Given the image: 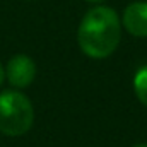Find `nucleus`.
I'll return each mask as SVG.
<instances>
[{
    "mask_svg": "<svg viewBox=\"0 0 147 147\" xmlns=\"http://www.w3.org/2000/svg\"><path fill=\"white\" fill-rule=\"evenodd\" d=\"M34 121L31 101L19 91H3L0 94V132L9 137L24 135Z\"/></svg>",
    "mask_w": 147,
    "mask_h": 147,
    "instance_id": "nucleus-2",
    "label": "nucleus"
},
{
    "mask_svg": "<svg viewBox=\"0 0 147 147\" xmlns=\"http://www.w3.org/2000/svg\"><path fill=\"white\" fill-rule=\"evenodd\" d=\"M3 77H5V70H3V67H2V63H0V86H2V82H3Z\"/></svg>",
    "mask_w": 147,
    "mask_h": 147,
    "instance_id": "nucleus-6",
    "label": "nucleus"
},
{
    "mask_svg": "<svg viewBox=\"0 0 147 147\" xmlns=\"http://www.w3.org/2000/svg\"><path fill=\"white\" fill-rule=\"evenodd\" d=\"M86 2H91V3H101V2H105V0H86Z\"/></svg>",
    "mask_w": 147,
    "mask_h": 147,
    "instance_id": "nucleus-7",
    "label": "nucleus"
},
{
    "mask_svg": "<svg viewBox=\"0 0 147 147\" xmlns=\"http://www.w3.org/2000/svg\"><path fill=\"white\" fill-rule=\"evenodd\" d=\"M134 91L139 101L147 106V65H142L134 75Z\"/></svg>",
    "mask_w": 147,
    "mask_h": 147,
    "instance_id": "nucleus-5",
    "label": "nucleus"
},
{
    "mask_svg": "<svg viewBox=\"0 0 147 147\" xmlns=\"http://www.w3.org/2000/svg\"><path fill=\"white\" fill-rule=\"evenodd\" d=\"M123 28L137 38H147V2H134L123 12Z\"/></svg>",
    "mask_w": 147,
    "mask_h": 147,
    "instance_id": "nucleus-4",
    "label": "nucleus"
},
{
    "mask_svg": "<svg viewBox=\"0 0 147 147\" xmlns=\"http://www.w3.org/2000/svg\"><path fill=\"white\" fill-rule=\"evenodd\" d=\"M5 75L14 87H28L36 77V63L28 55H16L9 60L5 67Z\"/></svg>",
    "mask_w": 147,
    "mask_h": 147,
    "instance_id": "nucleus-3",
    "label": "nucleus"
},
{
    "mask_svg": "<svg viewBox=\"0 0 147 147\" xmlns=\"http://www.w3.org/2000/svg\"><path fill=\"white\" fill-rule=\"evenodd\" d=\"M121 39V22L118 14L105 5L92 7L82 17L77 41L89 58H106L118 48Z\"/></svg>",
    "mask_w": 147,
    "mask_h": 147,
    "instance_id": "nucleus-1",
    "label": "nucleus"
},
{
    "mask_svg": "<svg viewBox=\"0 0 147 147\" xmlns=\"http://www.w3.org/2000/svg\"><path fill=\"white\" fill-rule=\"evenodd\" d=\"M134 147H147V144H137V146H134Z\"/></svg>",
    "mask_w": 147,
    "mask_h": 147,
    "instance_id": "nucleus-8",
    "label": "nucleus"
}]
</instances>
